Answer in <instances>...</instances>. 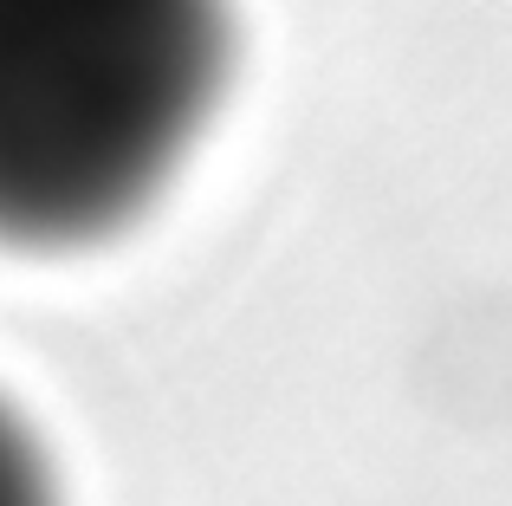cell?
I'll list each match as a JSON object with an SVG mask.
<instances>
[{"instance_id":"1","label":"cell","mask_w":512,"mask_h":506,"mask_svg":"<svg viewBox=\"0 0 512 506\" xmlns=\"http://www.w3.org/2000/svg\"><path fill=\"white\" fill-rule=\"evenodd\" d=\"M227 65V0H0V247L124 234L188 163Z\"/></svg>"},{"instance_id":"2","label":"cell","mask_w":512,"mask_h":506,"mask_svg":"<svg viewBox=\"0 0 512 506\" xmlns=\"http://www.w3.org/2000/svg\"><path fill=\"white\" fill-rule=\"evenodd\" d=\"M0 506H59L46 448H39V435L26 429V416L7 396H0Z\"/></svg>"}]
</instances>
